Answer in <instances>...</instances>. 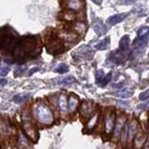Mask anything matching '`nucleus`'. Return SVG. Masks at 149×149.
<instances>
[{"mask_svg": "<svg viewBox=\"0 0 149 149\" xmlns=\"http://www.w3.org/2000/svg\"><path fill=\"white\" fill-rule=\"evenodd\" d=\"M126 124H127V145H131L134 136L139 132V124L135 119H131L126 122Z\"/></svg>", "mask_w": 149, "mask_h": 149, "instance_id": "nucleus-12", "label": "nucleus"}, {"mask_svg": "<svg viewBox=\"0 0 149 149\" xmlns=\"http://www.w3.org/2000/svg\"><path fill=\"white\" fill-rule=\"evenodd\" d=\"M99 116H100V113L97 111H95L90 117V118H87V122H86V129L88 132H91V131H93L95 127H96V124H97V122H99Z\"/></svg>", "mask_w": 149, "mask_h": 149, "instance_id": "nucleus-18", "label": "nucleus"}, {"mask_svg": "<svg viewBox=\"0 0 149 149\" xmlns=\"http://www.w3.org/2000/svg\"><path fill=\"white\" fill-rule=\"evenodd\" d=\"M55 71L57 74H65L69 71V67L65 63H61L60 65H57V68L55 69Z\"/></svg>", "mask_w": 149, "mask_h": 149, "instance_id": "nucleus-25", "label": "nucleus"}, {"mask_svg": "<svg viewBox=\"0 0 149 149\" xmlns=\"http://www.w3.org/2000/svg\"><path fill=\"white\" fill-rule=\"evenodd\" d=\"M17 39L14 35H5L3 37L0 39V48L9 52L14 51L15 47L17 46Z\"/></svg>", "mask_w": 149, "mask_h": 149, "instance_id": "nucleus-7", "label": "nucleus"}, {"mask_svg": "<svg viewBox=\"0 0 149 149\" xmlns=\"http://www.w3.org/2000/svg\"><path fill=\"white\" fill-rule=\"evenodd\" d=\"M131 95H132V91H120V92H118L117 93V96H119V97H123V99H126V97H130Z\"/></svg>", "mask_w": 149, "mask_h": 149, "instance_id": "nucleus-28", "label": "nucleus"}, {"mask_svg": "<svg viewBox=\"0 0 149 149\" xmlns=\"http://www.w3.org/2000/svg\"><path fill=\"white\" fill-rule=\"evenodd\" d=\"M146 140H147V135H146L145 133H142V132H138L136 135L134 136L133 141H132V143H133V148L142 149L143 145H145V142H146Z\"/></svg>", "mask_w": 149, "mask_h": 149, "instance_id": "nucleus-16", "label": "nucleus"}, {"mask_svg": "<svg viewBox=\"0 0 149 149\" xmlns=\"http://www.w3.org/2000/svg\"><path fill=\"white\" fill-rule=\"evenodd\" d=\"M16 148L17 149H31V140L25 135L23 131H19L16 133Z\"/></svg>", "mask_w": 149, "mask_h": 149, "instance_id": "nucleus-9", "label": "nucleus"}, {"mask_svg": "<svg viewBox=\"0 0 149 149\" xmlns=\"http://www.w3.org/2000/svg\"><path fill=\"white\" fill-rule=\"evenodd\" d=\"M126 17H127V14H126V13L115 14V15H112V16H110V17H108L107 23H108V25H116V24L120 23L122 21H124Z\"/></svg>", "mask_w": 149, "mask_h": 149, "instance_id": "nucleus-19", "label": "nucleus"}, {"mask_svg": "<svg viewBox=\"0 0 149 149\" xmlns=\"http://www.w3.org/2000/svg\"><path fill=\"white\" fill-rule=\"evenodd\" d=\"M109 42H110V39L107 37L106 39H103V40H101L96 46H95V48L97 49V51H104V49H107L108 48V46H109Z\"/></svg>", "mask_w": 149, "mask_h": 149, "instance_id": "nucleus-22", "label": "nucleus"}, {"mask_svg": "<svg viewBox=\"0 0 149 149\" xmlns=\"http://www.w3.org/2000/svg\"><path fill=\"white\" fill-rule=\"evenodd\" d=\"M71 30L78 36H84L87 31V24L84 21H74L71 25Z\"/></svg>", "mask_w": 149, "mask_h": 149, "instance_id": "nucleus-14", "label": "nucleus"}, {"mask_svg": "<svg viewBox=\"0 0 149 149\" xmlns=\"http://www.w3.org/2000/svg\"><path fill=\"white\" fill-rule=\"evenodd\" d=\"M129 45H130V38H129V36H124V37L120 39V41H119L118 52H119V53L126 52L127 48H129Z\"/></svg>", "mask_w": 149, "mask_h": 149, "instance_id": "nucleus-20", "label": "nucleus"}, {"mask_svg": "<svg viewBox=\"0 0 149 149\" xmlns=\"http://www.w3.org/2000/svg\"><path fill=\"white\" fill-rule=\"evenodd\" d=\"M93 29H94V31L96 32V35H99V36H103V35H106L107 31H108V28L106 26V24H104L102 21H100V19H95V21H94Z\"/></svg>", "mask_w": 149, "mask_h": 149, "instance_id": "nucleus-17", "label": "nucleus"}, {"mask_svg": "<svg viewBox=\"0 0 149 149\" xmlns=\"http://www.w3.org/2000/svg\"><path fill=\"white\" fill-rule=\"evenodd\" d=\"M142 149H149V139L146 140V142H145V145H143Z\"/></svg>", "mask_w": 149, "mask_h": 149, "instance_id": "nucleus-35", "label": "nucleus"}, {"mask_svg": "<svg viewBox=\"0 0 149 149\" xmlns=\"http://www.w3.org/2000/svg\"><path fill=\"white\" fill-rule=\"evenodd\" d=\"M79 99L77 95L71 94L69 97H68V111L69 113H74V112L78 110L79 108Z\"/></svg>", "mask_w": 149, "mask_h": 149, "instance_id": "nucleus-15", "label": "nucleus"}, {"mask_svg": "<svg viewBox=\"0 0 149 149\" xmlns=\"http://www.w3.org/2000/svg\"><path fill=\"white\" fill-rule=\"evenodd\" d=\"M115 122H116V113L113 110H108L106 112L104 117H103V131L107 135L111 134L113 126H115Z\"/></svg>", "mask_w": 149, "mask_h": 149, "instance_id": "nucleus-6", "label": "nucleus"}, {"mask_svg": "<svg viewBox=\"0 0 149 149\" xmlns=\"http://www.w3.org/2000/svg\"><path fill=\"white\" fill-rule=\"evenodd\" d=\"M149 37V26H142L138 30V38H148Z\"/></svg>", "mask_w": 149, "mask_h": 149, "instance_id": "nucleus-24", "label": "nucleus"}, {"mask_svg": "<svg viewBox=\"0 0 149 149\" xmlns=\"http://www.w3.org/2000/svg\"><path fill=\"white\" fill-rule=\"evenodd\" d=\"M139 99H140L141 101H147V100L149 99V90L143 91L142 93L139 95Z\"/></svg>", "mask_w": 149, "mask_h": 149, "instance_id": "nucleus-29", "label": "nucleus"}, {"mask_svg": "<svg viewBox=\"0 0 149 149\" xmlns=\"http://www.w3.org/2000/svg\"><path fill=\"white\" fill-rule=\"evenodd\" d=\"M148 129H149V124H148Z\"/></svg>", "mask_w": 149, "mask_h": 149, "instance_id": "nucleus-37", "label": "nucleus"}, {"mask_svg": "<svg viewBox=\"0 0 149 149\" xmlns=\"http://www.w3.org/2000/svg\"><path fill=\"white\" fill-rule=\"evenodd\" d=\"M111 77H112V74L111 72H109V74H104V77L102 78V80H101V83L99 84V85H101V86H106L110 80H111Z\"/></svg>", "mask_w": 149, "mask_h": 149, "instance_id": "nucleus-27", "label": "nucleus"}, {"mask_svg": "<svg viewBox=\"0 0 149 149\" xmlns=\"http://www.w3.org/2000/svg\"><path fill=\"white\" fill-rule=\"evenodd\" d=\"M74 83H76V79H74L72 76L65 77V78H63V79L60 81V84H62V85H72Z\"/></svg>", "mask_w": 149, "mask_h": 149, "instance_id": "nucleus-26", "label": "nucleus"}, {"mask_svg": "<svg viewBox=\"0 0 149 149\" xmlns=\"http://www.w3.org/2000/svg\"><path fill=\"white\" fill-rule=\"evenodd\" d=\"M29 97H30V94L29 93H19V94L14 95L13 101H14L15 103H23V102H25L26 100H29Z\"/></svg>", "mask_w": 149, "mask_h": 149, "instance_id": "nucleus-21", "label": "nucleus"}, {"mask_svg": "<svg viewBox=\"0 0 149 149\" xmlns=\"http://www.w3.org/2000/svg\"><path fill=\"white\" fill-rule=\"evenodd\" d=\"M62 17H63L64 21H67V22H74V19H76V14H74V12H71V10L65 9V12H63Z\"/></svg>", "mask_w": 149, "mask_h": 149, "instance_id": "nucleus-23", "label": "nucleus"}, {"mask_svg": "<svg viewBox=\"0 0 149 149\" xmlns=\"http://www.w3.org/2000/svg\"><path fill=\"white\" fill-rule=\"evenodd\" d=\"M32 118L42 126H49L54 123V113L52 108L44 101H36L31 107Z\"/></svg>", "mask_w": 149, "mask_h": 149, "instance_id": "nucleus-1", "label": "nucleus"}, {"mask_svg": "<svg viewBox=\"0 0 149 149\" xmlns=\"http://www.w3.org/2000/svg\"><path fill=\"white\" fill-rule=\"evenodd\" d=\"M138 108H139V109H146V108H149V102L143 103V104H140Z\"/></svg>", "mask_w": 149, "mask_h": 149, "instance_id": "nucleus-34", "label": "nucleus"}, {"mask_svg": "<svg viewBox=\"0 0 149 149\" xmlns=\"http://www.w3.org/2000/svg\"><path fill=\"white\" fill-rule=\"evenodd\" d=\"M52 103H53V107L56 108L57 111L62 116L69 113V111H68V96L65 94H58L57 96L53 97Z\"/></svg>", "mask_w": 149, "mask_h": 149, "instance_id": "nucleus-3", "label": "nucleus"}, {"mask_svg": "<svg viewBox=\"0 0 149 149\" xmlns=\"http://www.w3.org/2000/svg\"><path fill=\"white\" fill-rule=\"evenodd\" d=\"M79 112L84 119H87L95 112V104L91 101H83L79 104Z\"/></svg>", "mask_w": 149, "mask_h": 149, "instance_id": "nucleus-8", "label": "nucleus"}, {"mask_svg": "<svg viewBox=\"0 0 149 149\" xmlns=\"http://www.w3.org/2000/svg\"><path fill=\"white\" fill-rule=\"evenodd\" d=\"M92 1L96 5H101V2H102V0H92Z\"/></svg>", "mask_w": 149, "mask_h": 149, "instance_id": "nucleus-36", "label": "nucleus"}, {"mask_svg": "<svg viewBox=\"0 0 149 149\" xmlns=\"http://www.w3.org/2000/svg\"><path fill=\"white\" fill-rule=\"evenodd\" d=\"M15 127L5 118L0 117V142L3 143L12 139L14 135H16Z\"/></svg>", "mask_w": 149, "mask_h": 149, "instance_id": "nucleus-2", "label": "nucleus"}, {"mask_svg": "<svg viewBox=\"0 0 149 149\" xmlns=\"http://www.w3.org/2000/svg\"><path fill=\"white\" fill-rule=\"evenodd\" d=\"M126 122H127V119H126V117L124 115H119L118 117H116L115 126H113V130H112V141H115V142L119 141L122 131L124 129Z\"/></svg>", "mask_w": 149, "mask_h": 149, "instance_id": "nucleus-5", "label": "nucleus"}, {"mask_svg": "<svg viewBox=\"0 0 149 149\" xmlns=\"http://www.w3.org/2000/svg\"><path fill=\"white\" fill-rule=\"evenodd\" d=\"M63 6L65 9L71 12H80L84 9V1L83 0H63Z\"/></svg>", "mask_w": 149, "mask_h": 149, "instance_id": "nucleus-11", "label": "nucleus"}, {"mask_svg": "<svg viewBox=\"0 0 149 149\" xmlns=\"http://www.w3.org/2000/svg\"><path fill=\"white\" fill-rule=\"evenodd\" d=\"M7 84V79L6 78H0V87H3Z\"/></svg>", "mask_w": 149, "mask_h": 149, "instance_id": "nucleus-33", "label": "nucleus"}, {"mask_svg": "<svg viewBox=\"0 0 149 149\" xmlns=\"http://www.w3.org/2000/svg\"><path fill=\"white\" fill-rule=\"evenodd\" d=\"M8 72H9V68H8V67H5V68H2V69L0 70V74H1V76H6Z\"/></svg>", "mask_w": 149, "mask_h": 149, "instance_id": "nucleus-31", "label": "nucleus"}, {"mask_svg": "<svg viewBox=\"0 0 149 149\" xmlns=\"http://www.w3.org/2000/svg\"><path fill=\"white\" fill-rule=\"evenodd\" d=\"M22 131L25 133V135L31 140V141H37L38 140V130L32 119L29 120H23L22 122Z\"/></svg>", "mask_w": 149, "mask_h": 149, "instance_id": "nucleus-4", "label": "nucleus"}, {"mask_svg": "<svg viewBox=\"0 0 149 149\" xmlns=\"http://www.w3.org/2000/svg\"><path fill=\"white\" fill-rule=\"evenodd\" d=\"M38 70H39V68L38 67H35V68H32V69H30L29 70V72H28V76H31L32 74H35V72H37Z\"/></svg>", "mask_w": 149, "mask_h": 149, "instance_id": "nucleus-32", "label": "nucleus"}, {"mask_svg": "<svg viewBox=\"0 0 149 149\" xmlns=\"http://www.w3.org/2000/svg\"><path fill=\"white\" fill-rule=\"evenodd\" d=\"M95 77H96V83L100 84L101 80H102V78L104 77V72H103L102 70H97V71H96V74H95Z\"/></svg>", "mask_w": 149, "mask_h": 149, "instance_id": "nucleus-30", "label": "nucleus"}, {"mask_svg": "<svg viewBox=\"0 0 149 149\" xmlns=\"http://www.w3.org/2000/svg\"><path fill=\"white\" fill-rule=\"evenodd\" d=\"M63 42H74L78 39V35H76L72 30H63L58 32V36Z\"/></svg>", "mask_w": 149, "mask_h": 149, "instance_id": "nucleus-13", "label": "nucleus"}, {"mask_svg": "<svg viewBox=\"0 0 149 149\" xmlns=\"http://www.w3.org/2000/svg\"><path fill=\"white\" fill-rule=\"evenodd\" d=\"M63 41L60 38H54L51 39V41L47 44V51L52 54H58L61 52H63Z\"/></svg>", "mask_w": 149, "mask_h": 149, "instance_id": "nucleus-10", "label": "nucleus"}]
</instances>
